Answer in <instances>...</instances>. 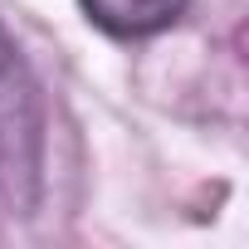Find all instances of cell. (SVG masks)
<instances>
[{"label":"cell","instance_id":"obj_2","mask_svg":"<svg viewBox=\"0 0 249 249\" xmlns=\"http://www.w3.org/2000/svg\"><path fill=\"white\" fill-rule=\"evenodd\" d=\"M191 0H83L88 20L112 39H147L171 30Z\"/></svg>","mask_w":249,"mask_h":249},{"label":"cell","instance_id":"obj_1","mask_svg":"<svg viewBox=\"0 0 249 249\" xmlns=\"http://www.w3.org/2000/svg\"><path fill=\"white\" fill-rule=\"evenodd\" d=\"M44 186V98L20 44L0 25V196L20 215L39 205Z\"/></svg>","mask_w":249,"mask_h":249}]
</instances>
